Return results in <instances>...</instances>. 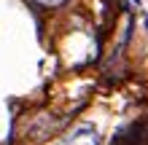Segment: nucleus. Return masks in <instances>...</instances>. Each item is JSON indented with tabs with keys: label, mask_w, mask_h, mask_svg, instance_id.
I'll use <instances>...</instances> for the list:
<instances>
[{
	"label": "nucleus",
	"mask_w": 148,
	"mask_h": 145,
	"mask_svg": "<svg viewBox=\"0 0 148 145\" xmlns=\"http://www.w3.org/2000/svg\"><path fill=\"white\" fill-rule=\"evenodd\" d=\"M65 145H100V140H97V132L84 124V126H78L70 137H67Z\"/></svg>",
	"instance_id": "f257e3e1"
},
{
	"label": "nucleus",
	"mask_w": 148,
	"mask_h": 145,
	"mask_svg": "<svg viewBox=\"0 0 148 145\" xmlns=\"http://www.w3.org/2000/svg\"><path fill=\"white\" fill-rule=\"evenodd\" d=\"M40 5H59V3H65V0H38Z\"/></svg>",
	"instance_id": "f03ea898"
},
{
	"label": "nucleus",
	"mask_w": 148,
	"mask_h": 145,
	"mask_svg": "<svg viewBox=\"0 0 148 145\" xmlns=\"http://www.w3.org/2000/svg\"><path fill=\"white\" fill-rule=\"evenodd\" d=\"M135 3H140V0H135Z\"/></svg>",
	"instance_id": "7ed1b4c3"
}]
</instances>
